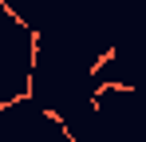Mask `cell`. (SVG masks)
I'll return each instance as SVG.
<instances>
[{
    "instance_id": "cell-1",
    "label": "cell",
    "mask_w": 146,
    "mask_h": 142,
    "mask_svg": "<svg viewBox=\"0 0 146 142\" xmlns=\"http://www.w3.org/2000/svg\"><path fill=\"white\" fill-rule=\"evenodd\" d=\"M111 59H115V47H107V51H103V55H99L95 63H91V75H99V71L107 67V63H111Z\"/></svg>"
},
{
    "instance_id": "cell-2",
    "label": "cell",
    "mask_w": 146,
    "mask_h": 142,
    "mask_svg": "<svg viewBox=\"0 0 146 142\" xmlns=\"http://www.w3.org/2000/svg\"><path fill=\"white\" fill-rule=\"evenodd\" d=\"M44 118H48V122H55V126H63V122H67V118H63V111H55V107H44Z\"/></svg>"
}]
</instances>
